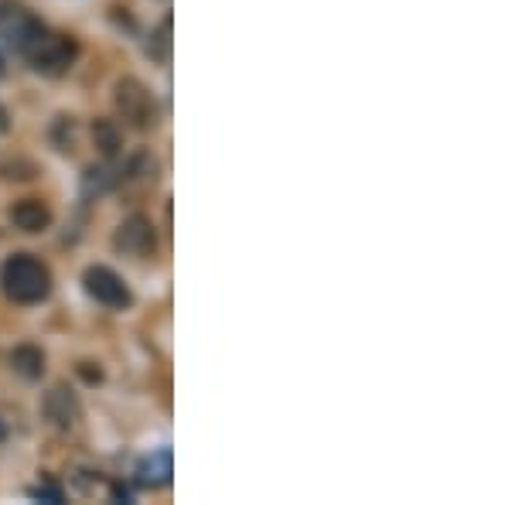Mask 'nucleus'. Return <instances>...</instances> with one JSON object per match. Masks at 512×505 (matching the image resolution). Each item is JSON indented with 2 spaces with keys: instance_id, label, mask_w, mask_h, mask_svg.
<instances>
[{
  "instance_id": "nucleus-1",
  "label": "nucleus",
  "mask_w": 512,
  "mask_h": 505,
  "mask_svg": "<svg viewBox=\"0 0 512 505\" xmlns=\"http://www.w3.org/2000/svg\"><path fill=\"white\" fill-rule=\"evenodd\" d=\"M0 287L14 304H41L52 294V270L35 253H14L0 267Z\"/></svg>"
},
{
  "instance_id": "nucleus-2",
  "label": "nucleus",
  "mask_w": 512,
  "mask_h": 505,
  "mask_svg": "<svg viewBox=\"0 0 512 505\" xmlns=\"http://www.w3.org/2000/svg\"><path fill=\"white\" fill-rule=\"evenodd\" d=\"M113 106H117L120 120L127 123L130 130H154L161 120V110H158V99H154L151 89L144 86L140 79L127 76L113 86Z\"/></svg>"
},
{
  "instance_id": "nucleus-3",
  "label": "nucleus",
  "mask_w": 512,
  "mask_h": 505,
  "mask_svg": "<svg viewBox=\"0 0 512 505\" xmlns=\"http://www.w3.org/2000/svg\"><path fill=\"white\" fill-rule=\"evenodd\" d=\"M24 59H28L31 69L41 72V76L59 79L72 69V65H76L79 45H76V38H69V35H52V31H45Z\"/></svg>"
},
{
  "instance_id": "nucleus-4",
  "label": "nucleus",
  "mask_w": 512,
  "mask_h": 505,
  "mask_svg": "<svg viewBox=\"0 0 512 505\" xmlns=\"http://www.w3.org/2000/svg\"><path fill=\"white\" fill-rule=\"evenodd\" d=\"M45 24H41L28 7L21 4H0V38L14 48L18 55H28L35 48V41L45 35Z\"/></svg>"
},
{
  "instance_id": "nucleus-5",
  "label": "nucleus",
  "mask_w": 512,
  "mask_h": 505,
  "mask_svg": "<svg viewBox=\"0 0 512 505\" xmlns=\"http://www.w3.org/2000/svg\"><path fill=\"white\" fill-rule=\"evenodd\" d=\"M82 284H86V294L93 297L96 304H103V308L123 311V308H130V304H134L130 287L123 284L120 273H113L110 267H89L86 277H82Z\"/></svg>"
},
{
  "instance_id": "nucleus-6",
  "label": "nucleus",
  "mask_w": 512,
  "mask_h": 505,
  "mask_svg": "<svg viewBox=\"0 0 512 505\" xmlns=\"http://www.w3.org/2000/svg\"><path fill=\"white\" fill-rule=\"evenodd\" d=\"M113 246H117L120 256H130V260H151L158 253V233H154L147 215H130L113 236Z\"/></svg>"
},
{
  "instance_id": "nucleus-7",
  "label": "nucleus",
  "mask_w": 512,
  "mask_h": 505,
  "mask_svg": "<svg viewBox=\"0 0 512 505\" xmlns=\"http://www.w3.org/2000/svg\"><path fill=\"white\" fill-rule=\"evenodd\" d=\"M41 413H45V420L55 430H72L79 424L82 407H79L76 393H72L69 386H52L45 393V400H41Z\"/></svg>"
},
{
  "instance_id": "nucleus-8",
  "label": "nucleus",
  "mask_w": 512,
  "mask_h": 505,
  "mask_svg": "<svg viewBox=\"0 0 512 505\" xmlns=\"http://www.w3.org/2000/svg\"><path fill=\"white\" fill-rule=\"evenodd\" d=\"M52 219H55L52 209L41 198H21V202L11 205V222L21 233H45L52 226Z\"/></svg>"
},
{
  "instance_id": "nucleus-9",
  "label": "nucleus",
  "mask_w": 512,
  "mask_h": 505,
  "mask_svg": "<svg viewBox=\"0 0 512 505\" xmlns=\"http://www.w3.org/2000/svg\"><path fill=\"white\" fill-rule=\"evenodd\" d=\"M123 185H154L158 181V161H154L151 154L147 151H140V154H134L127 161V168H123Z\"/></svg>"
},
{
  "instance_id": "nucleus-10",
  "label": "nucleus",
  "mask_w": 512,
  "mask_h": 505,
  "mask_svg": "<svg viewBox=\"0 0 512 505\" xmlns=\"http://www.w3.org/2000/svg\"><path fill=\"white\" fill-rule=\"evenodd\" d=\"M11 369L21 379H41V372H45V352L35 349V345H18L11 352Z\"/></svg>"
},
{
  "instance_id": "nucleus-11",
  "label": "nucleus",
  "mask_w": 512,
  "mask_h": 505,
  "mask_svg": "<svg viewBox=\"0 0 512 505\" xmlns=\"http://www.w3.org/2000/svg\"><path fill=\"white\" fill-rule=\"evenodd\" d=\"M93 140H96L99 154L113 157V154L120 151V130H117V123H113V120H96L93 123Z\"/></svg>"
},
{
  "instance_id": "nucleus-12",
  "label": "nucleus",
  "mask_w": 512,
  "mask_h": 505,
  "mask_svg": "<svg viewBox=\"0 0 512 505\" xmlns=\"http://www.w3.org/2000/svg\"><path fill=\"white\" fill-rule=\"evenodd\" d=\"M147 55H151L154 62L168 65V59H171V18H164L158 28H154L151 41H147Z\"/></svg>"
},
{
  "instance_id": "nucleus-13",
  "label": "nucleus",
  "mask_w": 512,
  "mask_h": 505,
  "mask_svg": "<svg viewBox=\"0 0 512 505\" xmlns=\"http://www.w3.org/2000/svg\"><path fill=\"white\" fill-rule=\"evenodd\" d=\"M168 475H171V461H168V454H154L151 461H144L140 465V478H144L147 485H164L168 482Z\"/></svg>"
},
{
  "instance_id": "nucleus-14",
  "label": "nucleus",
  "mask_w": 512,
  "mask_h": 505,
  "mask_svg": "<svg viewBox=\"0 0 512 505\" xmlns=\"http://www.w3.org/2000/svg\"><path fill=\"white\" fill-rule=\"evenodd\" d=\"M11 130V117H7V110L0 106V134H7Z\"/></svg>"
}]
</instances>
